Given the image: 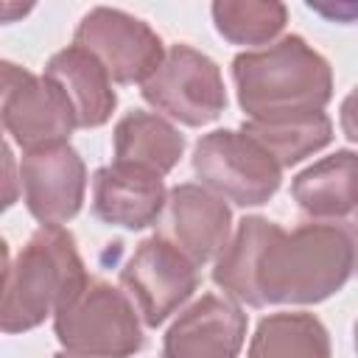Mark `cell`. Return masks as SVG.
<instances>
[{"instance_id":"7a4b0ae2","label":"cell","mask_w":358,"mask_h":358,"mask_svg":"<svg viewBox=\"0 0 358 358\" xmlns=\"http://www.w3.org/2000/svg\"><path fill=\"white\" fill-rule=\"evenodd\" d=\"M232 76L249 120L313 115L330 98V67L299 36H285L266 50L241 53Z\"/></svg>"},{"instance_id":"d6986e66","label":"cell","mask_w":358,"mask_h":358,"mask_svg":"<svg viewBox=\"0 0 358 358\" xmlns=\"http://www.w3.org/2000/svg\"><path fill=\"white\" fill-rule=\"evenodd\" d=\"M215 28L235 45H263L285 25L280 3H215Z\"/></svg>"},{"instance_id":"6da1fadb","label":"cell","mask_w":358,"mask_h":358,"mask_svg":"<svg viewBox=\"0 0 358 358\" xmlns=\"http://www.w3.org/2000/svg\"><path fill=\"white\" fill-rule=\"evenodd\" d=\"M352 271V235L336 224H305L294 232L263 221H241L218 255L215 282L235 299L263 308L271 302H319L338 291Z\"/></svg>"},{"instance_id":"5b68a950","label":"cell","mask_w":358,"mask_h":358,"mask_svg":"<svg viewBox=\"0 0 358 358\" xmlns=\"http://www.w3.org/2000/svg\"><path fill=\"white\" fill-rule=\"evenodd\" d=\"M193 168L218 199L241 207L268 201L280 185V165L243 131H213L199 140Z\"/></svg>"},{"instance_id":"603a6c76","label":"cell","mask_w":358,"mask_h":358,"mask_svg":"<svg viewBox=\"0 0 358 358\" xmlns=\"http://www.w3.org/2000/svg\"><path fill=\"white\" fill-rule=\"evenodd\" d=\"M56 358H76V355H70V352H59Z\"/></svg>"},{"instance_id":"4fadbf2b","label":"cell","mask_w":358,"mask_h":358,"mask_svg":"<svg viewBox=\"0 0 358 358\" xmlns=\"http://www.w3.org/2000/svg\"><path fill=\"white\" fill-rule=\"evenodd\" d=\"M165 207L162 176L112 162L101 168L92 182V213L117 227L140 229L159 218Z\"/></svg>"},{"instance_id":"e0dca14e","label":"cell","mask_w":358,"mask_h":358,"mask_svg":"<svg viewBox=\"0 0 358 358\" xmlns=\"http://www.w3.org/2000/svg\"><path fill=\"white\" fill-rule=\"evenodd\" d=\"M330 341L319 319L308 313H274L260 322L249 358H327Z\"/></svg>"},{"instance_id":"ac0fdd59","label":"cell","mask_w":358,"mask_h":358,"mask_svg":"<svg viewBox=\"0 0 358 358\" xmlns=\"http://www.w3.org/2000/svg\"><path fill=\"white\" fill-rule=\"evenodd\" d=\"M330 120L322 112L299 115V117H282V120H246L243 134H249L260 148L268 151V157L282 168L294 165L302 157L319 151L330 140Z\"/></svg>"},{"instance_id":"9a60e30c","label":"cell","mask_w":358,"mask_h":358,"mask_svg":"<svg viewBox=\"0 0 358 358\" xmlns=\"http://www.w3.org/2000/svg\"><path fill=\"white\" fill-rule=\"evenodd\" d=\"M182 145V134L151 112H131L115 129V162L157 176L176 165Z\"/></svg>"},{"instance_id":"ba28073f","label":"cell","mask_w":358,"mask_h":358,"mask_svg":"<svg viewBox=\"0 0 358 358\" xmlns=\"http://www.w3.org/2000/svg\"><path fill=\"white\" fill-rule=\"evenodd\" d=\"M120 282L143 313V322L157 327L196 291L199 274L176 246L157 235L137 246L120 271Z\"/></svg>"},{"instance_id":"ffe728a7","label":"cell","mask_w":358,"mask_h":358,"mask_svg":"<svg viewBox=\"0 0 358 358\" xmlns=\"http://www.w3.org/2000/svg\"><path fill=\"white\" fill-rule=\"evenodd\" d=\"M17 193H20V187H17L14 159H11L8 145H6L3 137H0V213L17 201Z\"/></svg>"},{"instance_id":"8fae6325","label":"cell","mask_w":358,"mask_h":358,"mask_svg":"<svg viewBox=\"0 0 358 358\" xmlns=\"http://www.w3.org/2000/svg\"><path fill=\"white\" fill-rule=\"evenodd\" d=\"M246 316L227 299L204 294L168 330L162 358H238Z\"/></svg>"},{"instance_id":"2e32d148","label":"cell","mask_w":358,"mask_h":358,"mask_svg":"<svg viewBox=\"0 0 358 358\" xmlns=\"http://www.w3.org/2000/svg\"><path fill=\"white\" fill-rule=\"evenodd\" d=\"M299 207L313 218H341L355 207V154L338 151L305 173L291 187Z\"/></svg>"},{"instance_id":"8992f818","label":"cell","mask_w":358,"mask_h":358,"mask_svg":"<svg viewBox=\"0 0 358 358\" xmlns=\"http://www.w3.org/2000/svg\"><path fill=\"white\" fill-rule=\"evenodd\" d=\"M143 95L159 112L185 126L215 120L227 103L215 62L190 45H173L162 56L159 67L143 81Z\"/></svg>"},{"instance_id":"52a82bcc","label":"cell","mask_w":358,"mask_h":358,"mask_svg":"<svg viewBox=\"0 0 358 358\" xmlns=\"http://www.w3.org/2000/svg\"><path fill=\"white\" fill-rule=\"evenodd\" d=\"M76 45L92 53L106 76L120 84L145 81L165 56L159 36L143 20L103 6L81 20Z\"/></svg>"},{"instance_id":"9c48e42d","label":"cell","mask_w":358,"mask_h":358,"mask_svg":"<svg viewBox=\"0 0 358 358\" xmlns=\"http://www.w3.org/2000/svg\"><path fill=\"white\" fill-rule=\"evenodd\" d=\"M20 176L25 204L42 227H62L78 213L84 201V162L67 143L25 151Z\"/></svg>"},{"instance_id":"5bb4252c","label":"cell","mask_w":358,"mask_h":358,"mask_svg":"<svg viewBox=\"0 0 358 358\" xmlns=\"http://www.w3.org/2000/svg\"><path fill=\"white\" fill-rule=\"evenodd\" d=\"M45 78H50L62 90L73 109V120L81 129L101 126L115 109V92L106 70L92 53H87L78 45L59 50L48 62Z\"/></svg>"},{"instance_id":"44dd1931","label":"cell","mask_w":358,"mask_h":358,"mask_svg":"<svg viewBox=\"0 0 358 358\" xmlns=\"http://www.w3.org/2000/svg\"><path fill=\"white\" fill-rule=\"evenodd\" d=\"M28 76H31L28 70H22V67H17V64H11V62H0V112H3L6 101H8V95H11Z\"/></svg>"},{"instance_id":"7c38bea8","label":"cell","mask_w":358,"mask_h":358,"mask_svg":"<svg viewBox=\"0 0 358 358\" xmlns=\"http://www.w3.org/2000/svg\"><path fill=\"white\" fill-rule=\"evenodd\" d=\"M76 126L73 109L50 78L28 76L6 101L0 129H8L25 151L62 145Z\"/></svg>"},{"instance_id":"7402d4cb","label":"cell","mask_w":358,"mask_h":358,"mask_svg":"<svg viewBox=\"0 0 358 358\" xmlns=\"http://www.w3.org/2000/svg\"><path fill=\"white\" fill-rule=\"evenodd\" d=\"M6 271H8V249H6V241L0 238V285H3Z\"/></svg>"},{"instance_id":"277c9868","label":"cell","mask_w":358,"mask_h":358,"mask_svg":"<svg viewBox=\"0 0 358 358\" xmlns=\"http://www.w3.org/2000/svg\"><path fill=\"white\" fill-rule=\"evenodd\" d=\"M56 336L76 358H126L143 347L129 296L95 280H87L56 310Z\"/></svg>"},{"instance_id":"30bf717a","label":"cell","mask_w":358,"mask_h":358,"mask_svg":"<svg viewBox=\"0 0 358 358\" xmlns=\"http://www.w3.org/2000/svg\"><path fill=\"white\" fill-rule=\"evenodd\" d=\"M159 238L176 246L193 266H201L227 246L229 210L215 193L199 185H179L165 199V232Z\"/></svg>"},{"instance_id":"3957f363","label":"cell","mask_w":358,"mask_h":358,"mask_svg":"<svg viewBox=\"0 0 358 358\" xmlns=\"http://www.w3.org/2000/svg\"><path fill=\"white\" fill-rule=\"evenodd\" d=\"M87 282L76 241L64 227H39L0 285V330L20 333L56 313Z\"/></svg>"}]
</instances>
